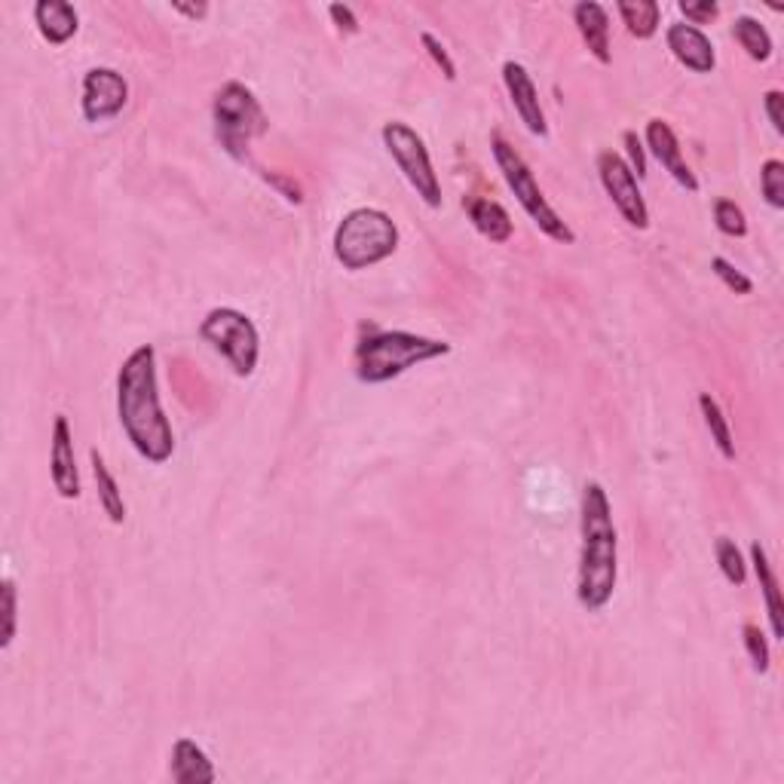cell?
<instances>
[{
    "mask_svg": "<svg viewBox=\"0 0 784 784\" xmlns=\"http://www.w3.org/2000/svg\"><path fill=\"white\" fill-rule=\"evenodd\" d=\"M751 564H754L757 583H760V592L766 598V610H770V626L772 634L782 641L784 638V619H782V592H779V579H775V571H772L770 555L760 542H751Z\"/></svg>",
    "mask_w": 784,
    "mask_h": 784,
    "instance_id": "obj_18",
    "label": "cell"
},
{
    "mask_svg": "<svg viewBox=\"0 0 784 784\" xmlns=\"http://www.w3.org/2000/svg\"><path fill=\"white\" fill-rule=\"evenodd\" d=\"M760 190L772 209H784V163L782 159H766L760 169Z\"/></svg>",
    "mask_w": 784,
    "mask_h": 784,
    "instance_id": "obj_27",
    "label": "cell"
},
{
    "mask_svg": "<svg viewBox=\"0 0 784 784\" xmlns=\"http://www.w3.org/2000/svg\"><path fill=\"white\" fill-rule=\"evenodd\" d=\"M573 22H576V29L583 34L588 53L598 58L600 65H610L614 53H610V15H607V7H600L595 0H583V3L573 7Z\"/></svg>",
    "mask_w": 784,
    "mask_h": 784,
    "instance_id": "obj_15",
    "label": "cell"
},
{
    "mask_svg": "<svg viewBox=\"0 0 784 784\" xmlns=\"http://www.w3.org/2000/svg\"><path fill=\"white\" fill-rule=\"evenodd\" d=\"M129 101V84L123 80V74L114 68H89L84 77V99H80V111H84L86 123H108L114 117L123 114Z\"/></svg>",
    "mask_w": 784,
    "mask_h": 784,
    "instance_id": "obj_10",
    "label": "cell"
},
{
    "mask_svg": "<svg viewBox=\"0 0 784 784\" xmlns=\"http://www.w3.org/2000/svg\"><path fill=\"white\" fill-rule=\"evenodd\" d=\"M616 10H619V15H622L628 34L638 37V41H650V37L659 31L662 7H659L656 0H622Z\"/></svg>",
    "mask_w": 784,
    "mask_h": 784,
    "instance_id": "obj_21",
    "label": "cell"
},
{
    "mask_svg": "<svg viewBox=\"0 0 784 784\" xmlns=\"http://www.w3.org/2000/svg\"><path fill=\"white\" fill-rule=\"evenodd\" d=\"M0 604H3V631H0V650H10L15 641V626H19V592L15 583L7 576L0 588Z\"/></svg>",
    "mask_w": 784,
    "mask_h": 784,
    "instance_id": "obj_26",
    "label": "cell"
},
{
    "mask_svg": "<svg viewBox=\"0 0 784 784\" xmlns=\"http://www.w3.org/2000/svg\"><path fill=\"white\" fill-rule=\"evenodd\" d=\"M380 135H384L389 157L396 159V166L408 178V185L417 190V197L427 202L429 209H439L442 206V185H439V175L432 169V159H429L423 139L408 123H399V120L386 123Z\"/></svg>",
    "mask_w": 784,
    "mask_h": 784,
    "instance_id": "obj_8",
    "label": "cell"
},
{
    "mask_svg": "<svg viewBox=\"0 0 784 784\" xmlns=\"http://www.w3.org/2000/svg\"><path fill=\"white\" fill-rule=\"evenodd\" d=\"M172 10H175V13L187 15V19H202V15L209 13V7H206V3H178V0L172 3Z\"/></svg>",
    "mask_w": 784,
    "mask_h": 784,
    "instance_id": "obj_35",
    "label": "cell"
},
{
    "mask_svg": "<svg viewBox=\"0 0 784 784\" xmlns=\"http://www.w3.org/2000/svg\"><path fill=\"white\" fill-rule=\"evenodd\" d=\"M172 782L178 784H212L214 782V766L212 760L206 757L200 744L194 739H178L172 744V760H169Z\"/></svg>",
    "mask_w": 784,
    "mask_h": 784,
    "instance_id": "obj_17",
    "label": "cell"
},
{
    "mask_svg": "<svg viewBox=\"0 0 784 784\" xmlns=\"http://www.w3.org/2000/svg\"><path fill=\"white\" fill-rule=\"evenodd\" d=\"M89 463H92V475H96V487H99V503L104 515L111 518V524H123L126 521V503H123V494H120V485L117 478L108 470L104 456L101 451H89Z\"/></svg>",
    "mask_w": 784,
    "mask_h": 784,
    "instance_id": "obj_20",
    "label": "cell"
},
{
    "mask_svg": "<svg viewBox=\"0 0 784 784\" xmlns=\"http://www.w3.org/2000/svg\"><path fill=\"white\" fill-rule=\"evenodd\" d=\"M714 552H717V564H720V573L727 576V583L744 585V579H748V561H744L742 549L732 540H727V537H720L717 545H714Z\"/></svg>",
    "mask_w": 784,
    "mask_h": 784,
    "instance_id": "obj_24",
    "label": "cell"
},
{
    "mask_svg": "<svg viewBox=\"0 0 784 784\" xmlns=\"http://www.w3.org/2000/svg\"><path fill=\"white\" fill-rule=\"evenodd\" d=\"M34 25L41 37L53 46L68 43L80 29V15L68 0H37L34 3Z\"/></svg>",
    "mask_w": 784,
    "mask_h": 784,
    "instance_id": "obj_16",
    "label": "cell"
},
{
    "mask_svg": "<svg viewBox=\"0 0 784 784\" xmlns=\"http://www.w3.org/2000/svg\"><path fill=\"white\" fill-rule=\"evenodd\" d=\"M329 15H331V22H334V25H338L343 34H358V19H356V13L346 7V3H331Z\"/></svg>",
    "mask_w": 784,
    "mask_h": 784,
    "instance_id": "obj_33",
    "label": "cell"
},
{
    "mask_svg": "<svg viewBox=\"0 0 784 784\" xmlns=\"http://www.w3.org/2000/svg\"><path fill=\"white\" fill-rule=\"evenodd\" d=\"M681 13H684L686 25L699 29V25H711L717 13H720V7L711 3V0H705V3H686L684 0V3H681Z\"/></svg>",
    "mask_w": 784,
    "mask_h": 784,
    "instance_id": "obj_31",
    "label": "cell"
},
{
    "mask_svg": "<svg viewBox=\"0 0 784 784\" xmlns=\"http://www.w3.org/2000/svg\"><path fill=\"white\" fill-rule=\"evenodd\" d=\"M665 43H669L671 56L677 58L686 71L711 74L717 68L714 43L708 41V34L702 29H693L686 22H671L669 31H665Z\"/></svg>",
    "mask_w": 784,
    "mask_h": 784,
    "instance_id": "obj_13",
    "label": "cell"
},
{
    "mask_svg": "<svg viewBox=\"0 0 784 784\" xmlns=\"http://www.w3.org/2000/svg\"><path fill=\"white\" fill-rule=\"evenodd\" d=\"M699 411L705 417V427L711 432V442L717 444L720 456L724 460H736V442H732V429H729L727 413L720 411V405H717L711 393H702L699 396Z\"/></svg>",
    "mask_w": 784,
    "mask_h": 784,
    "instance_id": "obj_22",
    "label": "cell"
},
{
    "mask_svg": "<svg viewBox=\"0 0 784 784\" xmlns=\"http://www.w3.org/2000/svg\"><path fill=\"white\" fill-rule=\"evenodd\" d=\"M598 175L600 185L607 190V197L614 200V206L619 209V214L626 218L628 224L638 230L650 228V209H647V202H643L638 178L631 175L626 159L614 154V151H604L598 157Z\"/></svg>",
    "mask_w": 784,
    "mask_h": 784,
    "instance_id": "obj_9",
    "label": "cell"
},
{
    "mask_svg": "<svg viewBox=\"0 0 784 784\" xmlns=\"http://www.w3.org/2000/svg\"><path fill=\"white\" fill-rule=\"evenodd\" d=\"M117 413L132 448L147 463H166L175 454V432L159 405L157 350L144 343L132 350L117 374Z\"/></svg>",
    "mask_w": 784,
    "mask_h": 784,
    "instance_id": "obj_1",
    "label": "cell"
},
{
    "mask_svg": "<svg viewBox=\"0 0 784 784\" xmlns=\"http://www.w3.org/2000/svg\"><path fill=\"white\" fill-rule=\"evenodd\" d=\"M448 353L451 343L420 338L411 331H372L356 346V377L368 386L386 384L413 365H423Z\"/></svg>",
    "mask_w": 784,
    "mask_h": 784,
    "instance_id": "obj_3",
    "label": "cell"
},
{
    "mask_svg": "<svg viewBox=\"0 0 784 784\" xmlns=\"http://www.w3.org/2000/svg\"><path fill=\"white\" fill-rule=\"evenodd\" d=\"M732 34H736L739 46H742L744 53L754 58V62H766V58L772 56L770 31L763 29L754 15H739V19L732 22Z\"/></svg>",
    "mask_w": 784,
    "mask_h": 784,
    "instance_id": "obj_23",
    "label": "cell"
},
{
    "mask_svg": "<svg viewBox=\"0 0 784 784\" xmlns=\"http://www.w3.org/2000/svg\"><path fill=\"white\" fill-rule=\"evenodd\" d=\"M503 84L509 89L515 114L521 117V123L528 126L530 135L545 139V135H549V126H545V114H542L540 92H537V86L530 80L528 68H524L521 62H506V65H503Z\"/></svg>",
    "mask_w": 784,
    "mask_h": 784,
    "instance_id": "obj_12",
    "label": "cell"
},
{
    "mask_svg": "<svg viewBox=\"0 0 784 784\" xmlns=\"http://www.w3.org/2000/svg\"><path fill=\"white\" fill-rule=\"evenodd\" d=\"M490 151H494V159H497V169L503 172V181L509 185L515 200L521 202V209L530 214V221H533L545 236H552L555 243H576V233H573L571 224L549 206V200H545V194H542L540 185H537V178H533V172H530V166L524 163V157H521L499 132L490 135Z\"/></svg>",
    "mask_w": 784,
    "mask_h": 784,
    "instance_id": "obj_5",
    "label": "cell"
},
{
    "mask_svg": "<svg viewBox=\"0 0 784 784\" xmlns=\"http://www.w3.org/2000/svg\"><path fill=\"white\" fill-rule=\"evenodd\" d=\"M647 147H650V154L662 163V169L669 172L671 178L684 187V190H689V194L699 190V178L686 166L684 154H681V142H677L674 129H671L665 120H659L656 117V120L647 123Z\"/></svg>",
    "mask_w": 784,
    "mask_h": 784,
    "instance_id": "obj_14",
    "label": "cell"
},
{
    "mask_svg": "<svg viewBox=\"0 0 784 784\" xmlns=\"http://www.w3.org/2000/svg\"><path fill=\"white\" fill-rule=\"evenodd\" d=\"M711 270H714V276L724 283V286L729 288V291H736V295H751V288H754V283L744 276L742 270H736L732 264H729L727 257H711Z\"/></svg>",
    "mask_w": 784,
    "mask_h": 784,
    "instance_id": "obj_29",
    "label": "cell"
},
{
    "mask_svg": "<svg viewBox=\"0 0 784 784\" xmlns=\"http://www.w3.org/2000/svg\"><path fill=\"white\" fill-rule=\"evenodd\" d=\"M714 224H717V230H720L724 236H732V240L748 236V218H744L742 209L732 200L714 202Z\"/></svg>",
    "mask_w": 784,
    "mask_h": 784,
    "instance_id": "obj_25",
    "label": "cell"
},
{
    "mask_svg": "<svg viewBox=\"0 0 784 784\" xmlns=\"http://www.w3.org/2000/svg\"><path fill=\"white\" fill-rule=\"evenodd\" d=\"M622 142H626V151H628V159H631V175L634 178H647V151H643V142L638 139V132H631L628 129L626 135H622Z\"/></svg>",
    "mask_w": 784,
    "mask_h": 784,
    "instance_id": "obj_32",
    "label": "cell"
},
{
    "mask_svg": "<svg viewBox=\"0 0 784 784\" xmlns=\"http://www.w3.org/2000/svg\"><path fill=\"white\" fill-rule=\"evenodd\" d=\"M420 43L427 46V53L432 56V62H435V65L442 68L444 80H451V84H454V80H456V65L451 62V56H448V49L442 46V41H439V37H432L429 31H423V34H420Z\"/></svg>",
    "mask_w": 784,
    "mask_h": 784,
    "instance_id": "obj_30",
    "label": "cell"
},
{
    "mask_svg": "<svg viewBox=\"0 0 784 784\" xmlns=\"http://www.w3.org/2000/svg\"><path fill=\"white\" fill-rule=\"evenodd\" d=\"M200 338L214 353L228 358L230 368L249 377L255 374L257 356H261V334H257L255 322L233 307H214L212 313L200 322Z\"/></svg>",
    "mask_w": 784,
    "mask_h": 784,
    "instance_id": "obj_7",
    "label": "cell"
},
{
    "mask_svg": "<svg viewBox=\"0 0 784 784\" xmlns=\"http://www.w3.org/2000/svg\"><path fill=\"white\" fill-rule=\"evenodd\" d=\"M583 549H579V573H576V598L588 614L604 610L616 592L619 576V540H616L610 497L598 482H588L583 490Z\"/></svg>",
    "mask_w": 784,
    "mask_h": 784,
    "instance_id": "obj_2",
    "label": "cell"
},
{
    "mask_svg": "<svg viewBox=\"0 0 784 784\" xmlns=\"http://www.w3.org/2000/svg\"><path fill=\"white\" fill-rule=\"evenodd\" d=\"M466 212H470V221L475 224V230L485 240H490V243L503 245L512 240V218L497 200H478L475 197V200L466 202Z\"/></svg>",
    "mask_w": 784,
    "mask_h": 784,
    "instance_id": "obj_19",
    "label": "cell"
},
{
    "mask_svg": "<svg viewBox=\"0 0 784 784\" xmlns=\"http://www.w3.org/2000/svg\"><path fill=\"white\" fill-rule=\"evenodd\" d=\"M49 475L53 487L62 499L80 497V472H77V456H74V432L65 413H58L53 423V448H49Z\"/></svg>",
    "mask_w": 784,
    "mask_h": 784,
    "instance_id": "obj_11",
    "label": "cell"
},
{
    "mask_svg": "<svg viewBox=\"0 0 784 784\" xmlns=\"http://www.w3.org/2000/svg\"><path fill=\"white\" fill-rule=\"evenodd\" d=\"M214 135L230 157L245 163L249 147L267 132V114L255 99V92L240 80H230L214 96Z\"/></svg>",
    "mask_w": 784,
    "mask_h": 784,
    "instance_id": "obj_6",
    "label": "cell"
},
{
    "mask_svg": "<svg viewBox=\"0 0 784 784\" xmlns=\"http://www.w3.org/2000/svg\"><path fill=\"white\" fill-rule=\"evenodd\" d=\"M399 249V228L380 209H353L334 230V257L343 270H368Z\"/></svg>",
    "mask_w": 784,
    "mask_h": 784,
    "instance_id": "obj_4",
    "label": "cell"
},
{
    "mask_svg": "<svg viewBox=\"0 0 784 784\" xmlns=\"http://www.w3.org/2000/svg\"><path fill=\"white\" fill-rule=\"evenodd\" d=\"M744 650H748V656H751V665H754L757 674H766L770 671V641H766V634L760 631V626H754V622H748L744 626Z\"/></svg>",
    "mask_w": 784,
    "mask_h": 784,
    "instance_id": "obj_28",
    "label": "cell"
},
{
    "mask_svg": "<svg viewBox=\"0 0 784 784\" xmlns=\"http://www.w3.org/2000/svg\"><path fill=\"white\" fill-rule=\"evenodd\" d=\"M782 101H784L782 89H770V92H766V96H763V108H766V117H770L772 129H775V132H779V135H782V132H784Z\"/></svg>",
    "mask_w": 784,
    "mask_h": 784,
    "instance_id": "obj_34",
    "label": "cell"
}]
</instances>
